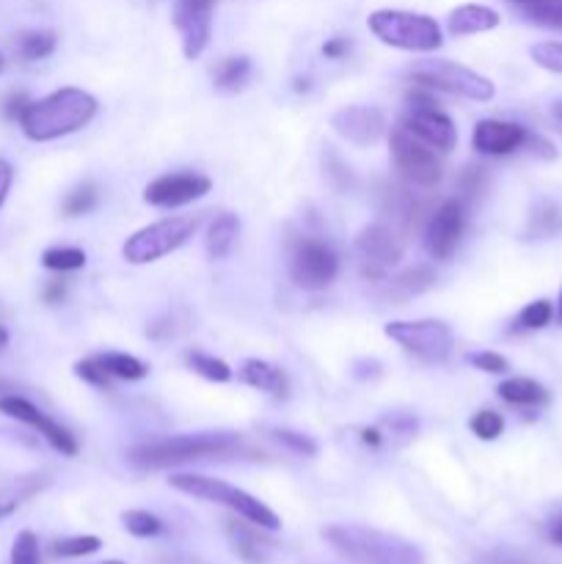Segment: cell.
<instances>
[{"label": "cell", "instance_id": "13", "mask_svg": "<svg viewBox=\"0 0 562 564\" xmlns=\"http://www.w3.org/2000/svg\"><path fill=\"white\" fill-rule=\"evenodd\" d=\"M0 413H6V416L17 419V422L36 430V433L64 457H75L77 452H80L75 435H72L66 427H61V424L55 422V419H50L44 411H39V408L33 405V402H28L25 397H17V394L0 397Z\"/></svg>", "mask_w": 562, "mask_h": 564}, {"label": "cell", "instance_id": "32", "mask_svg": "<svg viewBox=\"0 0 562 564\" xmlns=\"http://www.w3.org/2000/svg\"><path fill=\"white\" fill-rule=\"evenodd\" d=\"M523 14L538 25L560 28L562 31V0H538V3L523 6Z\"/></svg>", "mask_w": 562, "mask_h": 564}, {"label": "cell", "instance_id": "2", "mask_svg": "<svg viewBox=\"0 0 562 564\" xmlns=\"http://www.w3.org/2000/svg\"><path fill=\"white\" fill-rule=\"evenodd\" d=\"M97 116V99L83 88H58L50 97L31 102L22 113L20 127L25 138L44 143L77 132Z\"/></svg>", "mask_w": 562, "mask_h": 564}, {"label": "cell", "instance_id": "39", "mask_svg": "<svg viewBox=\"0 0 562 564\" xmlns=\"http://www.w3.org/2000/svg\"><path fill=\"white\" fill-rule=\"evenodd\" d=\"M11 564H39V540L33 532L17 534L11 545Z\"/></svg>", "mask_w": 562, "mask_h": 564}, {"label": "cell", "instance_id": "52", "mask_svg": "<svg viewBox=\"0 0 562 564\" xmlns=\"http://www.w3.org/2000/svg\"><path fill=\"white\" fill-rule=\"evenodd\" d=\"M556 323L562 325V290H560V297H556Z\"/></svg>", "mask_w": 562, "mask_h": 564}, {"label": "cell", "instance_id": "5", "mask_svg": "<svg viewBox=\"0 0 562 564\" xmlns=\"http://www.w3.org/2000/svg\"><path fill=\"white\" fill-rule=\"evenodd\" d=\"M367 25L375 39H380L389 47L408 50V53H433L444 44L439 22L428 14L380 9L369 14Z\"/></svg>", "mask_w": 562, "mask_h": 564}, {"label": "cell", "instance_id": "40", "mask_svg": "<svg viewBox=\"0 0 562 564\" xmlns=\"http://www.w3.org/2000/svg\"><path fill=\"white\" fill-rule=\"evenodd\" d=\"M75 375L88 386H97V389H108L110 375L99 367L97 358H83V361L75 364Z\"/></svg>", "mask_w": 562, "mask_h": 564}, {"label": "cell", "instance_id": "33", "mask_svg": "<svg viewBox=\"0 0 562 564\" xmlns=\"http://www.w3.org/2000/svg\"><path fill=\"white\" fill-rule=\"evenodd\" d=\"M94 207H97V187H94L91 182H86V185L75 187V191L66 196L64 215H69V218H77V215L91 213Z\"/></svg>", "mask_w": 562, "mask_h": 564}, {"label": "cell", "instance_id": "19", "mask_svg": "<svg viewBox=\"0 0 562 564\" xmlns=\"http://www.w3.org/2000/svg\"><path fill=\"white\" fill-rule=\"evenodd\" d=\"M499 22L501 17L494 9H488V6L463 3L450 11L446 28H450L452 36H474V33L494 31V28H499Z\"/></svg>", "mask_w": 562, "mask_h": 564}, {"label": "cell", "instance_id": "12", "mask_svg": "<svg viewBox=\"0 0 562 564\" xmlns=\"http://www.w3.org/2000/svg\"><path fill=\"white\" fill-rule=\"evenodd\" d=\"M218 0H174L171 22L182 36V53L187 61H196L207 50L213 36V14Z\"/></svg>", "mask_w": 562, "mask_h": 564}, {"label": "cell", "instance_id": "54", "mask_svg": "<svg viewBox=\"0 0 562 564\" xmlns=\"http://www.w3.org/2000/svg\"><path fill=\"white\" fill-rule=\"evenodd\" d=\"M510 3H518L523 9V6H529V3H538V0H510Z\"/></svg>", "mask_w": 562, "mask_h": 564}, {"label": "cell", "instance_id": "55", "mask_svg": "<svg viewBox=\"0 0 562 564\" xmlns=\"http://www.w3.org/2000/svg\"><path fill=\"white\" fill-rule=\"evenodd\" d=\"M3 69H6V58H3V53H0V75H3Z\"/></svg>", "mask_w": 562, "mask_h": 564}, {"label": "cell", "instance_id": "6", "mask_svg": "<svg viewBox=\"0 0 562 564\" xmlns=\"http://www.w3.org/2000/svg\"><path fill=\"white\" fill-rule=\"evenodd\" d=\"M406 75L411 77L419 88H435V91L455 94V97L474 99V102H488L496 94V86L490 77L479 75V72L446 58L417 61V64L408 66Z\"/></svg>", "mask_w": 562, "mask_h": 564}, {"label": "cell", "instance_id": "53", "mask_svg": "<svg viewBox=\"0 0 562 564\" xmlns=\"http://www.w3.org/2000/svg\"><path fill=\"white\" fill-rule=\"evenodd\" d=\"M11 510H14V505H0V518H6V516H9Z\"/></svg>", "mask_w": 562, "mask_h": 564}, {"label": "cell", "instance_id": "9", "mask_svg": "<svg viewBox=\"0 0 562 564\" xmlns=\"http://www.w3.org/2000/svg\"><path fill=\"white\" fill-rule=\"evenodd\" d=\"M391 160H395V169L400 171L402 180L413 187H435L441 182V160L435 158L433 147H428L424 141H419L413 132H408L406 127H397L391 132Z\"/></svg>", "mask_w": 562, "mask_h": 564}, {"label": "cell", "instance_id": "44", "mask_svg": "<svg viewBox=\"0 0 562 564\" xmlns=\"http://www.w3.org/2000/svg\"><path fill=\"white\" fill-rule=\"evenodd\" d=\"M485 169H474V165H468L466 174L461 176V187L463 193H466V198H474L479 191H483V182H485Z\"/></svg>", "mask_w": 562, "mask_h": 564}, {"label": "cell", "instance_id": "48", "mask_svg": "<svg viewBox=\"0 0 562 564\" xmlns=\"http://www.w3.org/2000/svg\"><path fill=\"white\" fill-rule=\"evenodd\" d=\"M323 53L328 55V58H339V55L347 53V42L345 39H331V42L323 47Z\"/></svg>", "mask_w": 562, "mask_h": 564}, {"label": "cell", "instance_id": "27", "mask_svg": "<svg viewBox=\"0 0 562 564\" xmlns=\"http://www.w3.org/2000/svg\"><path fill=\"white\" fill-rule=\"evenodd\" d=\"M562 231V207L556 202H538L529 215L527 235L529 237H551Z\"/></svg>", "mask_w": 562, "mask_h": 564}, {"label": "cell", "instance_id": "36", "mask_svg": "<svg viewBox=\"0 0 562 564\" xmlns=\"http://www.w3.org/2000/svg\"><path fill=\"white\" fill-rule=\"evenodd\" d=\"M273 438L279 441L281 446H284V449H290V452H295V455H301V457H314L317 455V444H314L312 438H309V435H303V433H295V430H273Z\"/></svg>", "mask_w": 562, "mask_h": 564}, {"label": "cell", "instance_id": "8", "mask_svg": "<svg viewBox=\"0 0 562 564\" xmlns=\"http://www.w3.org/2000/svg\"><path fill=\"white\" fill-rule=\"evenodd\" d=\"M402 127L439 152H452L457 143V127L444 110L435 105L428 91H413L406 97V113H402Z\"/></svg>", "mask_w": 562, "mask_h": 564}, {"label": "cell", "instance_id": "35", "mask_svg": "<svg viewBox=\"0 0 562 564\" xmlns=\"http://www.w3.org/2000/svg\"><path fill=\"white\" fill-rule=\"evenodd\" d=\"M397 284L408 292H424L435 284V273L430 264H413L406 273L397 275Z\"/></svg>", "mask_w": 562, "mask_h": 564}, {"label": "cell", "instance_id": "3", "mask_svg": "<svg viewBox=\"0 0 562 564\" xmlns=\"http://www.w3.org/2000/svg\"><path fill=\"white\" fill-rule=\"evenodd\" d=\"M240 449V441L226 433H198V435H171L136 444L127 452V460L143 471L180 466V463L204 460V457H229Z\"/></svg>", "mask_w": 562, "mask_h": 564}, {"label": "cell", "instance_id": "11", "mask_svg": "<svg viewBox=\"0 0 562 564\" xmlns=\"http://www.w3.org/2000/svg\"><path fill=\"white\" fill-rule=\"evenodd\" d=\"M290 273L301 290H325L339 273V257L328 242L309 237V240L298 242L295 251H292Z\"/></svg>", "mask_w": 562, "mask_h": 564}, {"label": "cell", "instance_id": "43", "mask_svg": "<svg viewBox=\"0 0 562 564\" xmlns=\"http://www.w3.org/2000/svg\"><path fill=\"white\" fill-rule=\"evenodd\" d=\"M31 105V99L25 97L22 91H11L9 97L3 99V116L9 121H20L22 113H25V108Z\"/></svg>", "mask_w": 562, "mask_h": 564}, {"label": "cell", "instance_id": "41", "mask_svg": "<svg viewBox=\"0 0 562 564\" xmlns=\"http://www.w3.org/2000/svg\"><path fill=\"white\" fill-rule=\"evenodd\" d=\"M477 564H534V560L516 549H494L488 551V554L479 556Z\"/></svg>", "mask_w": 562, "mask_h": 564}, {"label": "cell", "instance_id": "47", "mask_svg": "<svg viewBox=\"0 0 562 564\" xmlns=\"http://www.w3.org/2000/svg\"><path fill=\"white\" fill-rule=\"evenodd\" d=\"M545 534H549V540L554 545H562V512L560 516H554L549 521V527H545Z\"/></svg>", "mask_w": 562, "mask_h": 564}, {"label": "cell", "instance_id": "56", "mask_svg": "<svg viewBox=\"0 0 562 564\" xmlns=\"http://www.w3.org/2000/svg\"><path fill=\"white\" fill-rule=\"evenodd\" d=\"M102 564H125V562H102Z\"/></svg>", "mask_w": 562, "mask_h": 564}, {"label": "cell", "instance_id": "45", "mask_svg": "<svg viewBox=\"0 0 562 564\" xmlns=\"http://www.w3.org/2000/svg\"><path fill=\"white\" fill-rule=\"evenodd\" d=\"M523 147H529V152L538 154V158H543V160H554L556 158L554 143L545 141V138H540V135H527V143H523Z\"/></svg>", "mask_w": 562, "mask_h": 564}, {"label": "cell", "instance_id": "18", "mask_svg": "<svg viewBox=\"0 0 562 564\" xmlns=\"http://www.w3.org/2000/svg\"><path fill=\"white\" fill-rule=\"evenodd\" d=\"M529 132L516 121H499V119H483L477 121L472 132V143L479 154H490V158H501V154H512L527 143Z\"/></svg>", "mask_w": 562, "mask_h": 564}, {"label": "cell", "instance_id": "50", "mask_svg": "<svg viewBox=\"0 0 562 564\" xmlns=\"http://www.w3.org/2000/svg\"><path fill=\"white\" fill-rule=\"evenodd\" d=\"M551 113H554V119L562 124V99H560V102H554V108H551Z\"/></svg>", "mask_w": 562, "mask_h": 564}, {"label": "cell", "instance_id": "16", "mask_svg": "<svg viewBox=\"0 0 562 564\" xmlns=\"http://www.w3.org/2000/svg\"><path fill=\"white\" fill-rule=\"evenodd\" d=\"M463 235V207L461 202H444L424 226V248L435 262H444L455 253Z\"/></svg>", "mask_w": 562, "mask_h": 564}, {"label": "cell", "instance_id": "22", "mask_svg": "<svg viewBox=\"0 0 562 564\" xmlns=\"http://www.w3.org/2000/svg\"><path fill=\"white\" fill-rule=\"evenodd\" d=\"M237 235H240V220H237V215L220 213L218 218L209 224L207 240H204L209 259H226V257H229V251L235 248Z\"/></svg>", "mask_w": 562, "mask_h": 564}, {"label": "cell", "instance_id": "30", "mask_svg": "<svg viewBox=\"0 0 562 564\" xmlns=\"http://www.w3.org/2000/svg\"><path fill=\"white\" fill-rule=\"evenodd\" d=\"M121 523H125L127 532L132 534V538H158L160 532H163V521H160L158 516H152V512L147 510H130L121 516Z\"/></svg>", "mask_w": 562, "mask_h": 564}, {"label": "cell", "instance_id": "17", "mask_svg": "<svg viewBox=\"0 0 562 564\" xmlns=\"http://www.w3.org/2000/svg\"><path fill=\"white\" fill-rule=\"evenodd\" d=\"M356 251L361 253V259L369 268L386 270L400 262L402 253H406V242H402V237L391 226L369 224L358 231Z\"/></svg>", "mask_w": 562, "mask_h": 564}, {"label": "cell", "instance_id": "31", "mask_svg": "<svg viewBox=\"0 0 562 564\" xmlns=\"http://www.w3.org/2000/svg\"><path fill=\"white\" fill-rule=\"evenodd\" d=\"M99 549H102V540L91 538V534H83V538L58 540V543L53 545V554L55 556H66V560H77V556L97 554Z\"/></svg>", "mask_w": 562, "mask_h": 564}, {"label": "cell", "instance_id": "49", "mask_svg": "<svg viewBox=\"0 0 562 564\" xmlns=\"http://www.w3.org/2000/svg\"><path fill=\"white\" fill-rule=\"evenodd\" d=\"M64 281H53V284L47 286V290H44V301L47 303H58L61 297H64Z\"/></svg>", "mask_w": 562, "mask_h": 564}, {"label": "cell", "instance_id": "14", "mask_svg": "<svg viewBox=\"0 0 562 564\" xmlns=\"http://www.w3.org/2000/svg\"><path fill=\"white\" fill-rule=\"evenodd\" d=\"M213 191V182L193 171H180V174H165L149 182L143 191V202L152 207H185V204L198 202Z\"/></svg>", "mask_w": 562, "mask_h": 564}, {"label": "cell", "instance_id": "20", "mask_svg": "<svg viewBox=\"0 0 562 564\" xmlns=\"http://www.w3.org/2000/svg\"><path fill=\"white\" fill-rule=\"evenodd\" d=\"M237 375H240L242 383L253 386V389L264 391V394L270 397H287V389H290L287 375L281 372L275 364L259 361V358H248V361H242L240 372Z\"/></svg>", "mask_w": 562, "mask_h": 564}, {"label": "cell", "instance_id": "42", "mask_svg": "<svg viewBox=\"0 0 562 564\" xmlns=\"http://www.w3.org/2000/svg\"><path fill=\"white\" fill-rule=\"evenodd\" d=\"M468 364L488 375L507 372V358L499 356V352H472V356H468Z\"/></svg>", "mask_w": 562, "mask_h": 564}, {"label": "cell", "instance_id": "34", "mask_svg": "<svg viewBox=\"0 0 562 564\" xmlns=\"http://www.w3.org/2000/svg\"><path fill=\"white\" fill-rule=\"evenodd\" d=\"M468 427H472V433L479 441H496L501 435V430H505V419L496 411H479L468 419Z\"/></svg>", "mask_w": 562, "mask_h": 564}, {"label": "cell", "instance_id": "37", "mask_svg": "<svg viewBox=\"0 0 562 564\" xmlns=\"http://www.w3.org/2000/svg\"><path fill=\"white\" fill-rule=\"evenodd\" d=\"M551 317H554V308H551V303L534 301V303H529L521 314H518V325H521V328H529V330H540L551 323Z\"/></svg>", "mask_w": 562, "mask_h": 564}, {"label": "cell", "instance_id": "57", "mask_svg": "<svg viewBox=\"0 0 562 564\" xmlns=\"http://www.w3.org/2000/svg\"><path fill=\"white\" fill-rule=\"evenodd\" d=\"M0 389H3V383H0Z\"/></svg>", "mask_w": 562, "mask_h": 564}, {"label": "cell", "instance_id": "15", "mask_svg": "<svg viewBox=\"0 0 562 564\" xmlns=\"http://www.w3.org/2000/svg\"><path fill=\"white\" fill-rule=\"evenodd\" d=\"M331 127L345 141L356 143V147H372V143H378L383 138L389 124H386L383 110L369 108V105H347V108L336 110L331 116Z\"/></svg>", "mask_w": 562, "mask_h": 564}, {"label": "cell", "instance_id": "23", "mask_svg": "<svg viewBox=\"0 0 562 564\" xmlns=\"http://www.w3.org/2000/svg\"><path fill=\"white\" fill-rule=\"evenodd\" d=\"M499 397L518 408H540L549 402V391L532 378H510L499 386Z\"/></svg>", "mask_w": 562, "mask_h": 564}, {"label": "cell", "instance_id": "4", "mask_svg": "<svg viewBox=\"0 0 562 564\" xmlns=\"http://www.w3.org/2000/svg\"><path fill=\"white\" fill-rule=\"evenodd\" d=\"M169 485L174 490H180V494L193 496V499L229 507V510L237 512L242 521L253 523V527L264 529V532H279L281 529V518L275 516L268 505L253 499V496L246 494V490L224 482V479L204 477V474H174V477L169 479Z\"/></svg>", "mask_w": 562, "mask_h": 564}, {"label": "cell", "instance_id": "1", "mask_svg": "<svg viewBox=\"0 0 562 564\" xmlns=\"http://www.w3.org/2000/svg\"><path fill=\"white\" fill-rule=\"evenodd\" d=\"M323 538L336 554L353 564H424L419 545L406 538L380 529L358 527V523H334L323 529Z\"/></svg>", "mask_w": 562, "mask_h": 564}, {"label": "cell", "instance_id": "46", "mask_svg": "<svg viewBox=\"0 0 562 564\" xmlns=\"http://www.w3.org/2000/svg\"><path fill=\"white\" fill-rule=\"evenodd\" d=\"M11 182H14V169H11V163L0 160V207L6 204V196H9L11 191Z\"/></svg>", "mask_w": 562, "mask_h": 564}, {"label": "cell", "instance_id": "10", "mask_svg": "<svg viewBox=\"0 0 562 564\" xmlns=\"http://www.w3.org/2000/svg\"><path fill=\"white\" fill-rule=\"evenodd\" d=\"M383 334L391 341H397L402 350L413 352V356L428 364L444 361L452 352V330L439 319H417V323L397 319V323L386 325Z\"/></svg>", "mask_w": 562, "mask_h": 564}, {"label": "cell", "instance_id": "24", "mask_svg": "<svg viewBox=\"0 0 562 564\" xmlns=\"http://www.w3.org/2000/svg\"><path fill=\"white\" fill-rule=\"evenodd\" d=\"M251 61L246 58V55H235V58H224L218 66H215V88H220V91H242V88L248 86V80H251Z\"/></svg>", "mask_w": 562, "mask_h": 564}, {"label": "cell", "instance_id": "28", "mask_svg": "<svg viewBox=\"0 0 562 564\" xmlns=\"http://www.w3.org/2000/svg\"><path fill=\"white\" fill-rule=\"evenodd\" d=\"M185 361L193 372L202 375V378H207V380H213V383H226V380H231L229 364L220 361V358H215V356H207V352L193 350V352H187Z\"/></svg>", "mask_w": 562, "mask_h": 564}, {"label": "cell", "instance_id": "38", "mask_svg": "<svg viewBox=\"0 0 562 564\" xmlns=\"http://www.w3.org/2000/svg\"><path fill=\"white\" fill-rule=\"evenodd\" d=\"M534 64L540 69H549V72H560L562 75V42H540L529 50Z\"/></svg>", "mask_w": 562, "mask_h": 564}, {"label": "cell", "instance_id": "7", "mask_svg": "<svg viewBox=\"0 0 562 564\" xmlns=\"http://www.w3.org/2000/svg\"><path fill=\"white\" fill-rule=\"evenodd\" d=\"M196 231V220L193 218H165L158 220L152 226H143L141 231H136L132 237H127L125 259L130 264H149L158 262V259L169 257L171 251H176L180 246H185L187 240Z\"/></svg>", "mask_w": 562, "mask_h": 564}, {"label": "cell", "instance_id": "51", "mask_svg": "<svg viewBox=\"0 0 562 564\" xmlns=\"http://www.w3.org/2000/svg\"><path fill=\"white\" fill-rule=\"evenodd\" d=\"M6 345H9V330H6L3 325H0V350H3Z\"/></svg>", "mask_w": 562, "mask_h": 564}, {"label": "cell", "instance_id": "29", "mask_svg": "<svg viewBox=\"0 0 562 564\" xmlns=\"http://www.w3.org/2000/svg\"><path fill=\"white\" fill-rule=\"evenodd\" d=\"M42 264L55 273H69V270H80L86 264V253L80 248H47L42 253Z\"/></svg>", "mask_w": 562, "mask_h": 564}, {"label": "cell", "instance_id": "25", "mask_svg": "<svg viewBox=\"0 0 562 564\" xmlns=\"http://www.w3.org/2000/svg\"><path fill=\"white\" fill-rule=\"evenodd\" d=\"M99 361V367L110 375V378L119 380H143L149 375V367L143 361H138L136 356H127V352H105V356H94Z\"/></svg>", "mask_w": 562, "mask_h": 564}, {"label": "cell", "instance_id": "21", "mask_svg": "<svg viewBox=\"0 0 562 564\" xmlns=\"http://www.w3.org/2000/svg\"><path fill=\"white\" fill-rule=\"evenodd\" d=\"M259 532H264V529L253 527V523L246 527V523L229 521L231 545H235L237 554H240L248 564H264L270 560V551H273V543Z\"/></svg>", "mask_w": 562, "mask_h": 564}, {"label": "cell", "instance_id": "26", "mask_svg": "<svg viewBox=\"0 0 562 564\" xmlns=\"http://www.w3.org/2000/svg\"><path fill=\"white\" fill-rule=\"evenodd\" d=\"M58 36L53 31H25L17 36L14 50L22 61H42L53 55Z\"/></svg>", "mask_w": 562, "mask_h": 564}]
</instances>
